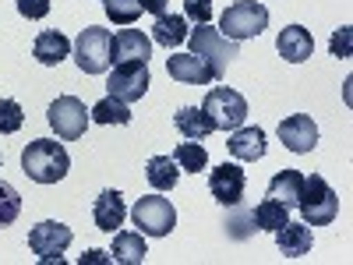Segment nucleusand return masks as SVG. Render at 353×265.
Listing matches in <instances>:
<instances>
[{"mask_svg": "<svg viewBox=\"0 0 353 265\" xmlns=\"http://www.w3.org/2000/svg\"><path fill=\"white\" fill-rule=\"evenodd\" d=\"M173 124H176V131H181L184 138H194V141L209 138L216 131V124L209 121V113H205L201 106H181L173 113Z\"/></svg>", "mask_w": 353, "mask_h": 265, "instance_id": "412c9836", "label": "nucleus"}, {"mask_svg": "<svg viewBox=\"0 0 353 265\" xmlns=\"http://www.w3.org/2000/svg\"><path fill=\"white\" fill-rule=\"evenodd\" d=\"M78 265H113V255H110V251L92 248L88 255H81V262H78Z\"/></svg>", "mask_w": 353, "mask_h": 265, "instance_id": "72a5a7b5", "label": "nucleus"}, {"mask_svg": "<svg viewBox=\"0 0 353 265\" xmlns=\"http://www.w3.org/2000/svg\"><path fill=\"white\" fill-rule=\"evenodd\" d=\"M18 213H21V195L8 181H0V226H11Z\"/></svg>", "mask_w": 353, "mask_h": 265, "instance_id": "c85d7f7f", "label": "nucleus"}, {"mask_svg": "<svg viewBox=\"0 0 353 265\" xmlns=\"http://www.w3.org/2000/svg\"><path fill=\"white\" fill-rule=\"evenodd\" d=\"M149 85H152L149 64H141V61H128V64H117V68H113V75L106 78V96L124 99V103L131 106V103H138L145 92H149Z\"/></svg>", "mask_w": 353, "mask_h": 265, "instance_id": "6e6552de", "label": "nucleus"}, {"mask_svg": "<svg viewBox=\"0 0 353 265\" xmlns=\"http://www.w3.org/2000/svg\"><path fill=\"white\" fill-rule=\"evenodd\" d=\"M21 170L28 173V181L36 184H57L64 181L71 170V156L61 141L53 138H36L21 149Z\"/></svg>", "mask_w": 353, "mask_h": 265, "instance_id": "f257e3e1", "label": "nucleus"}, {"mask_svg": "<svg viewBox=\"0 0 353 265\" xmlns=\"http://www.w3.org/2000/svg\"><path fill=\"white\" fill-rule=\"evenodd\" d=\"M279 141L286 145L290 153L307 156L314 145H318V124L311 121L307 113H290L279 121Z\"/></svg>", "mask_w": 353, "mask_h": 265, "instance_id": "f8f14e48", "label": "nucleus"}, {"mask_svg": "<svg viewBox=\"0 0 353 265\" xmlns=\"http://www.w3.org/2000/svg\"><path fill=\"white\" fill-rule=\"evenodd\" d=\"M131 219H134V226L145 233V237H170L173 226H176V209L163 195H145V198L134 202Z\"/></svg>", "mask_w": 353, "mask_h": 265, "instance_id": "0eeeda50", "label": "nucleus"}, {"mask_svg": "<svg viewBox=\"0 0 353 265\" xmlns=\"http://www.w3.org/2000/svg\"><path fill=\"white\" fill-rule=\"evenodd\" d=\"M25 124V113L18 99H0V135H14Z\"/></svg>", "mask_w": 353, "mask_h": 265, "instance_id": "c756f323", "label": "nucleus"}, {"mask_svg": "<svg viewBox=\"0 0 353 265\" xmlns=\"http://www.w3.org/2000/svg\"><path fill=\"white\" fill-rule=\"evenodd\" d=\"M141 11H152L159 18V14H166V0H141Z\"/></svg>", "mask_w": 353, "mask_h": 265, "instance_id": "f704fd0d", "label": "nucleus"}, {"mask_svg": "<svg viewBox=\"0 0 353 265\" xmlns=\"http://www.w3.org/2000/svg\"><path fill=\"white\" fill-rule=\"evenodd\" d=\"M244 188H248V173H244V166H241L237 159L219 163V166L209 173V195H212L219 205H241Z\"/></svg>", "mask_w": 353, "mask_h": 265, "instance_id": "9b49d317", "label": "nucleus"}, {"mask_svg": "<svg viewBox=\"0 0 353 265\" xmlns=\"http://www.w3.org/2000/svg\"><path fill=\"white\" fill-rule=\"evenodd\" d=\"M251 219H254V226H258V230L276 233V230L290 219V209H286L283 202H276V198H265V202H258V205H254Z\"/></svg>", "mask_w": 353, "mask_h": 265, "instance_id": "393cba45", "label": "nucleus"}, {"mask_svg": "<svg viewBox=\"0 0 353 265\" xmlns=\"http://www.w3.org/2000/svg\"><path fill=\"white\" fill-rule=\"evenodd\" d=\"M188 43H191V53L201 57V61L212 68L216 78H223V75H226V64L233 61V57H237V43L226 39L219 28H212V25L191 28V32H188Z\"/></svg>", "mask_w": 353, "mask_h": 265, "instance_id": "39448f33", "label": "nucleus"}, {"mask_svg": "<svg viewBox=\"0 0 353 265\" xmlns=\"http://www.w3.org/2000/svg\"><path fill=\"white\" fill-rule=\"evenodd\" d=\"M173 163L181 166L184 173H198V170L209 166V153H205V145H198L194 138H188V141H181L173 149Z\"/></svg>", "mask_w": 353, "mask_h": 265, "instance_id": "bb28decb", "label": "nucleus"}, {"mask_svg": "<svg viewBox=\"0 0 353 265\" xmlns=\"http://www.w3.org/2000/svg\"><path fill=\"white\" fill-rule=\"evenodd\" d=\"M166 75L173 81H181V85H212V81H219L212 75V68L205 64L201 57H194V53H173V57H166Z\"/></svg>", "mask_w": 353, "mask_h": 265, "instance_id": "ddd939ff", "label": "nucleus"}, {"mask_svg": "<svg viewBox=\"0 0 353 265\" xmlns=\"http://www.w3.org/2000/svg\"><path fill=\"white\" fill-rule=\"evenodd\" d=\"M219 28H223V36L233 39V43L254 39V36H261L265 28H269V11H265L258 0H237V4H230L223 11Z\"/></svg>", "mask_w": 353, "mask_h": 265, "instance_id": "20e7f679", "label": "nucleus"}, {"mask_svg": "<svg viewBox=\"0 0 353 265\" xmlns=\"http://www.w3.org/2000/svg\"><path fill=\"white\" fill-rule=\"evenodd\" d=\"M201 110L209 113V121L216 124V131H237L248 117V99L237 92V88H209V96H205Z\"/></svg>", "mask_w": 353, "mask_h": 265, "instance_id": "423d86ee", "label": "nucleus"}, {"mask_svg": "<svg viewBox=\"0 0 353 265\" xmlns=\"http://www.w3.org/2000/svg\"><path fill=\"white\" fill-rule=\"evenodd\" d=\"M276 50L283 53V61L304 64L307 57L314 53V39H311V32H307L304 25H286L283 32H279V39H276Z\"/></svg>", "mask_w": 353, "mask_h": 265, "instance_id": "dca6fc26", "label": "nucleus"}, {"mask_svg": "<svg viewBox=\"0 0 353 265\" xmlns=\"http://www.w3.org/2000/svg\"><path fill=\"white\" fill-rule=\"evenodd\" d=\"M188 18L184 14H159L156 18V25H152V43H159V46H181L184 39H188Z\"/></svg>", "mask_w": 353, "mask_h": 265, "instance_id": "5701e85b", "label": "nucleus"}, {"mask_svg": "<svg viewBox=\"0 0 353 265\" xmlns=\"http://www.w3.org/2000/svg\"><path fill=\"white\" fill-rule=\"evenodd\" d=\"M0 170H4V159H0Z\"/></svg>", "mask_w": 353, "mask_h": 265, "instance_id": "c9c22d12", "label": "nucleus"}, {"mask_svg": "<svg viewBox=\"0 0 353 265\" xmlns=\"http://www.w3.org/2000/svg\"><path fill=\"white\" fill-rule=\"evenodd\" d=\"M350 46H353V28H350V25H343L339 32H332L329 50H332V57H350Z\"/></svg>", "mask_w": 353, "mask_h": 265, "instance_id": "473e14b6", "label": "nucleus"}, {"mask_svg": "<svg viewBox=\"0 0 353 265\" xmlns=\"http://www.w3.org/2000/svg\"><path fill=\"white\" fill-rule=\"evenodd\" d=\"M32 57H36L39 64H46V68H57V64L64 61V57H71V43H68L64 32L46 28V32H39L36 43H32Z\"/></svg>", "mask_w": 353, "mask_h": 265, "instance_id": "6ab92c4d", "label": "nucleus"}, {"mask_svg": "<svg viewBox=\"0 0 353 265\" xmlns=\"http://www.w3.org/2000/svg\"><path fill=\"white\" fill-rule=\"evenodd\" d=\"M106 4V18L113 25H131L141 14V0H103Z\"/></svg>", "mask_w": 353, "mask_h": 265, "instance_id": "cd10ccee", "label": "nucleus"}, {"mask_svg": "<svg viewBox=\"0 0 353 265\" xmlns=\"http://www.w3.org/2000/svg\"><path fill=\"white\" fill-rule=\"evenodd\" d=\"M71 57H74V64L85 75H103L110 68V61H113V36H110V28H99V25L81 28L74 46H71Z\"/></svg>", "mask_w": 353, "mask_h": 265, "instance_id": "7ed1b4c3", "label": "nucleus"}, {"mask_svg": "<svg viewBox=\"0 0 353 265\" xmlns=\"http://www.w3.org/2000/svg\"><path fill=\"white\" fill-rule=\"evenodd\" d=\"M149 53H152V39L141 36L138 28H121V32L113 36V61L117 64H128V61L149 64Z\"/></svg>", "mask_w": 353, "mask_h": 265, "instance_id": "2eb2a0df", "label": "nucleus"}, {"mask_svg": "<svg viewBox=\"0 0 353 265\" xmlns=\"http://www.w3.org/2000/svg\"><path fill=\"white\" fill-rule=\"evenodd\" d=\"M74 241L71 226L57 223V219H46V223H36L28 230V248L39 262H61V255L68 251V244Z\"/></svg>", "mask_w": 353, "mask_h": 265, "instance_id": "9d476101", "label": "nucleus"}, {"mask_svg": "<svg viewBox=\"0 0 353 265\" xmlns=\"http://www.w3.org/2000/svg\"><path fill=\"white\" fill-rule=\"evenodd\" d=\"M18 14L28 21H39L50 14V0H18Z\"/></svg>", "mask_w": 353, "mask_h": 265, "instance_id": "2f4dec72", "label": "nucleus"}, {"mask_svg": "<svg viewBox=\"0 0 353 265\" xmlns=\"http://www.w3.org/2000/svg\"><path fill=\"white\" fill-rule=\"evenodd\" d=\"M297 209H301L307 226H329L336 219V213H339V198H336V191H332V184L325 181V177L311 173V177H304Z\"/></svg>", "mask_w": 353, "mask_h": 265, "instance_id": "f03ea898", "label": "nucleus"}, {"mask_svg": "<svg viewBox=\"0 0 353 265\" xmlns=\"http://www.w3.org/2000/svg\"><path fill=\"white\" fill-rule=\"evenodd\" d=\"M226 149H230V156L237 163H258L265 156V149H269V141H265L261 128H237L230 135Z\"/></svg>", "mask_w": 353, "mask_h": 265, "instance_id": "4468645a", "label": "nucleus"}, {"mask_svg": "<svg viewBox=\"0 0 353 265\" xmlns=\"http://www.w3.org/2000/svg\"><path fill=\"white\" fill-rule=\"evenodd\" d=\"M124 216H128L124 195L117 191V188H106V191L96 198V205H92V219H96V226L106 230V233H113L117 226H124Z\"/></svg>", "mask_w": 353, "mask_h": 265, "instance_id": "f3484780", "label": "nucleus"}, {"mask_svg": "<svg viewBox=\"0 0 353 265\" xmlns=\"http://www.w3.org/2000/svg\"><path fill=\"white\" fill-rule=\"evenodd\" d=\"M88 121H96V124H131V106L124 99L106 96L88 110Z\"/></svg>", "mask_w": 353, "mask_h": 265, "instance_id": "a878e982", "label": "nucleus"}, {"mask_svg": "<svg viewBox=\"0 0 353 265\" xmlns=\"http://www.w3.org/2000/svg\"><path fill=\"white\" fill-rule=\"evenodd\" d=\"M110 255H113V262H121V265H141L145 255H149V248H145V233L141 230H121L113 237Z\"/></svg>", "mask_w": 353, "mask_h": 265, "instance_id": "aec40b11", "label": "nucleus"}, {"mask_svg": "<svg viewBox=\"0 0 353 265\" xmlns=\"http://www.w3.org/2000/svg\"><path fill=\"white\" fill-rule=\"evenodd\" d=\"M184 18L194 25H209L212 21V0H184Z\"/></svg>", "mask_w": 353, "mask_h": 265, "instance_id": "7c9ffc66", "label": "nucleus"}, {"mask_svg": "<svg viewBox=\"0 0 353 265\" xmlns=\"http://www.w3.org/2000/svg\"><path fill=\"white\" fill-rule=\"evenodd\" d=\"M301 188H304V173L301 170H279L269 181V195H265V198H276V202L286 205V209H297Z\"/></svg>", "mask_w": 353, "mask_h": 265, "instance_id": "4be33fe9", "label": "nucleus"}, {"mask_svg": "<svg viewBox=\"0 0 353 265\" xmlns=\"http://www.w3.org/2000/svg\"><path fill=\"white\" fill-rule=\"evenodd\" d=\"M176 177H181V166L173 163V156H152L145 163V181H149L156 191H173Z\"/></svg>", "mask_w": 353, "mask_h": 265, "instance_id": "b1692460", "label": "nucleus"}, {"mask_svg": "<svg viewBox=\"0 0 353 265\" xmlns=\"http://www.w3.org/2000/svg\"><path fill=\"white\" fill-rule=\"evenodd\" d=\"M311 244H314V237H311L307 223H290V219H286V223L276 230V248H279L283 258H301V255L311 251Z\"/></svg>", "mask_w": 353, "mask_h": 265, "instance_id": "a211bd4d", "label": "nucleus"}, {"mask_svg": "<svg viewBox=\"0 0 353 265\" xmlns=\"http://www.w3.org/2000/svg\"><path fill=\"white\" fill-rule=\"evenodd\" d=\"M46 121H50V128L57 131L61 141H74L88 128V110H85V103L78 96H57L50 103V110H46Z\"/></svg>", "mask_w": 353, "mask_h": 265, "instance_id": "1a4fd4ad", "label": "nucleus"}]
</instances>
